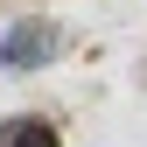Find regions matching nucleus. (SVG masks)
<instances>
[{
  "label": "nucleus",
  "mask_w": 147,
  "mask_h": 147,
  "mask_svg": "<svg viewBox=\"0 0 147 147\" xmlns=\"http://www.w3.org/2000/svg\"><path fill=\"white\" fill-rule=\"evenodd\" d=\"M7 147H56V133L42 119H21V126H7Z\"/></svg>",
  "instance_id": "nucleus-2"
},
{
  "label": "nucleus",
  "mask_w": 147,
  "mask_h": 147,
  "mask_svg": "<svg viewBox=\"0 0 147 147\" xmlns=\"http://www.w3.org/2000/svg\"><path fill=\"white\" fill-rule=\"evenodd\" d=\"M63 49V28L56 21H14L7 35H0V63L7 70H35V63H49Z\"/></svg>",
  "instance_id": "nucleus-1"
}]
</instances>
